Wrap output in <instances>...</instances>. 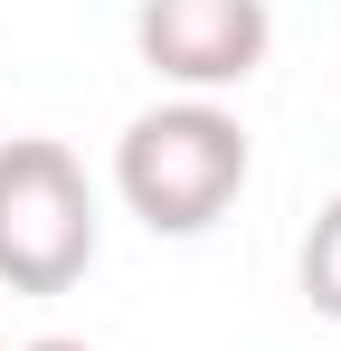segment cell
<instances>
[{"instance_id":"5b68a950","label":"cell","mask_w":341,"mask_h":351,"mask_svg":"<svg viewBox=\"0 0 341 351\" xmlns=\"http://www.w3.org/2000/svg\"><path fill=\"white\" fill-rule=\"evenodd\" d=\"M19 351H95V342H76V332H38V342H19Z\"/></svg>"},{"instance_id":"7a4b0ae2","label":"cell","mask_w":341,"mask_h":351,"mask_svg":"<svg viewBox=\"0 0 341 351\" xmlns=\"http://www.w3.org/2000/svg\"><path fill=\"white\" fill-rule=\"evenodd\" d=\"M95 180L86 162L48 133H10L0 143V285L10 294H66L95 266Z\"/></svg>"},{"instance_id":"6da1fadb","label":"cell","mask_w":341,"mask_h":351,"mask_svg":"<svg viewBox=\"0 0 341 351\" xmlns=\"http://www.w3.org/2000/svg\"><path fill=\"white\" fill-rule=\"evenodd\" d=\"M247 171H256V143L218 95H170L152 114H133L123 143H114V190L152 237L218 228L247 190Z\"/></svg>"},{"instance_id":"3957f363","label":"cell","mask_w":341,"mask_h":351,"mask_svg":"<svg viewBox=\"0 0 341 351\" xmlns=\"http://www.w3.org/2000/svg\"><path fill=\"white\" fill-rule=\"evenodd\" d=\"M133 48L180 95H227V86H247L266 66L275 10L266 0H142L133 10Z\"/></svg>"},{"instance_id":"277c9868","label":"cell","mask_w":341,"mask_h":351,"mask_svg":"<svg viewBox=\"0 0 341 351\" xmlns=\"http://www.w3.org/2000/svg\"><path fill=\"white\" fill-rule=\"evenodd\" d=\"M303 304L323 313V323H341V199H323L313 209V228H303Z\"/></svg>"}]
</instances>
